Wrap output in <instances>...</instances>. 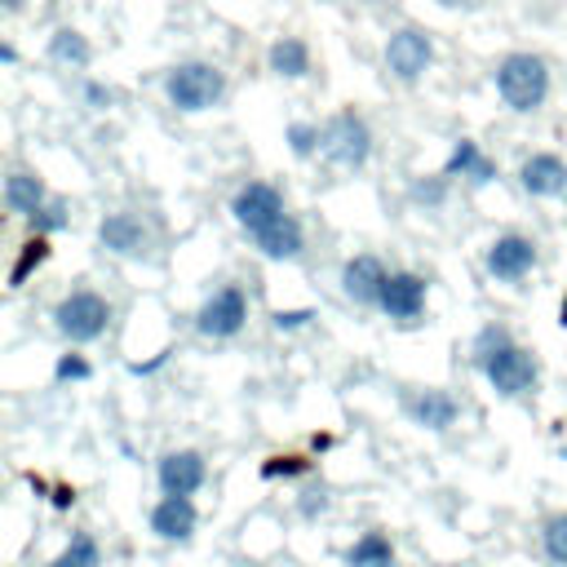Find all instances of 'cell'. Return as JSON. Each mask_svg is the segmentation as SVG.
Wrapping results in <instances>:
<instances>
[{
    "label": "cell",
    "mask_w": 567,
    "mask_h": 567,
    "mask_svg": "<svg viewBox=\"0 0 567 567\" xmlns=\"http://www.w3.org/2000/svg\"><path fill=\"white\" fill-rule=\"evenodd\" d=\"M558 323L567 328V297H563V310H558Z\"/></svg>",
    "instance_id": "e575fe53"
},
{
    "label": "cell",
    "mask_w": 567,
    "mask_h": 567,
    "mask_svg": "<svg viewBox=\"0 0 567 567\" xmlns=\"http://www.w3.org/2000/svg\"><path fill=\"white\" fill-rule=\"evenodd\" d=\"M563 461H567V443H563Z\"/></svg>",
    "instance_id": "8d00e7d4"
},
{
    "label": "cell",
    "mask_w": 567,
    "mask_h": 567,
    "mask_svg": "<svg viewBox=\"0 0 567 567\" xmlns=\"http://www.w3.org/2000/svg\"><path fill=\"white\" fill-rule=\"evenodd\" d=\"M49 567H102V549H97V540H93L89 532H75V536L66 540V549H62Z\"/></svg>",
    "instance_id": "603a6c76"
},
{
    "label": "cell",
    "mask_w": 567,
    "mask_h": 567,
    "mask_svg": "<svg viewBox=\"0 0 567 567\" xmlns=\"http://www.w3.org/2000/svg\"><path fill=\"white\" fill-rule=\"evenodd\" d=\"M483 266H487L492 279H501V284H518V279L532 275V266H536V239H527V235H518V230L496 235V239L487 244Z\"/></svg>",
    "instance_id": "ba28073f"
},
{
    "label": "cell",
    "mask_w": 567,
    "mask_h": 567,
    "mask_svg": "<svg viewBox=\"0 0 567 567\" xmlns=\"http://www.w3.org/2000/svg\"><path fill=\"white\" fill-rule=\"evenodd\" d=\"M53 377H58V381H89V377H93V368H89V359H84V354H62V359H58V368H53Z\"/></svg>",
    "instance_id": "f1b7e54d"
},
{
    "label": "cell",
    "mask_w": 567,
    "mask_h": 567,
    "mask_svg": "<svg viewBox=\"0 0 567 567\" xmlns=\"http://www.w3.org/2000/svg\"><path fill=\"white\" fill-rule=\"evenodd\" d=\"M470 177L474 186H487L492 177H496V164L478 151V142H470V137H461L456 146H452V155H447V164H443V177Z\"/></svg>",
    "instance_id": "ac0fdd59"
},
{
    "label": "cell",
    "mask_w": 567,
    "mask_h": 567,
    "mask_svg": "<svg viewBox=\"0 0 567 567\" xmlns=\"http://www.w3.org/2000/svg\"><path fill=\"white\" fill-rule=\"evenodd\" d=\"M474 359H478L483 377L492 381V390L505 394V399H518V394H527L536 385V359H532V350H523L501 323H492V328L478 332Z\"/></svg>",
    "instance_id": "6da1fadb"
},
{
    "label": "cell",
    "mask_w": 567,
    "mask_h": 567,
    "mask_svg": "<svg viewBox=\"0 0 567 567\" xmlns=\"http://www.w3.org/2000/svg\"><path fill=\"white\" fill-rule=\"evenodd\" d=\"M0 62H18V49L13 44H0Z\"/></svg>",
    "instance_id": "836d02e7"
},
{
    "label": "cell",
    "mask_w": 567,
    "mask_h": 567,
    "mask_svg": "<svg viewBox=\"0 0 567 567\" xmlns=\"http://www.w3.org/2000/svg\"><path fill=\"white\" fill-rule=\"evenodd\" d=\"M323 509H328V496H323V492H306L301 514H306V518H315V514H323Z\"/></svg>",
    "instance_id": "d6a6232c"
},
{
    "label": "cell",
    "mask_w": 567,
    "mask_h": 567,
    "mask_svg": "<svg viewBox=\"0 0 567 567\" xmlns=\"http://www.w3.org/2000/svg\"><path fill=\"white\" fill-rule=\"evenodd\" d=\"M385 284H390V270H385L381 257H372V252H354V257L341 266V292H346L354 306H381Z\"/></svg>",
    "instance_id": "8fae6325"
},
{
    "label": "cell",
    "mask_w": 567,
    "mask_h": 567,
    "mask_svg": "<svg viewBox=\"0 0 567 567\" xmlns=\"http://www.w3.org/2000/svg\"><path fill=\"white\" fill-rule=\"evenodd\" d=\"M430 62H434V40L421 31V27H399L394 35H390V44H385V66H390V75H399V80H421L425 71H430Z\"/></svg>",
    "instance_id": "52a82bcc"
},
{
    "label": "cell",
    "mask_w": 567,
    "mask_h": 567,
    "mask_svg": "<svg viewBox=\"0 0 567 567\" xmlns=\"http://www.w3.org/2000/svg\"><path fill=\"white\" fill-rule=\"evenodd\" d=\"M412 195H416V199H425V204H443V195H447V177L416 182V186H412Z\"/></svg>",
    "instance_id": "1f68e13d"
},
{
    "label": "cell",
    "mask_w": 567,
    "mask_h": 567,
    "mask_svg": "<svg viewBox=\"0 0 567 567\" xmlns=\"http://www.w3.org/2000/svg\"><path fill=\"white\" fill-rule=\"evenodd\" d=\"M496 93L518 115L540 111L545 97H549V66H545V58H536V53H505L501 66H496Z\"/></svg>",
    "instance_id": "7a4b0ae2"
},
{
    "label": "cell",
    "mask_w": 567,
    "mask_h": 567,
    "mask_svg": "<svg viewBox=\"0 0 567 567\" xmlns=\"http://www.w3.org/2000/svg\"><path fill=\"white\" fill-rule=\"evenodd\" d=\"M310 319H315V310H306V306H301V310H275V315H270V323H275L279 332H297V328H306Z\"/></svg>",
    "instance_id": "f546056e"
},
{
    "label": "cell",
    "mask_w": 567,
    "mask_h": 567,
    "mask_svg": "<svg viewBox=\"0 0 567 567\" xmlns=\"http://www.w3.org/2000/svg\"><path fill=\"white\" fill-rule=\"evenodd\" d=\"M49 261V239L44 235H31L27 244H22V252H18V261H13V270H9V288H22L27 284V275L35 270V266H44Z\"/></svg>",
    "instance_id": "cb8c5ba5"
},
{
    "label": "cell",
    "mask_w": 567,
    "mask_h": 567,
    "mask_svg": "<svg viewBox=\"0 0 567 567\" xmlns=\"http://www.w3.org/2000/svg\"><path fill=\"white\" fill-rule=\"evenodd\" d=\"M403 408H408V416H412L416 425H425V430H447V425L456 421V412H461V403H456L447 390H416V394L403 399Z\"/></svg>",
    "instance_id": "e0dca14e"
},
{
    "label": "cell",
    "mask_w": 567,
    "mask_h": 567,
    "mask_svg": "<svg viewBox=\"0 0 567 567\" xmlns=\"http://www.w3.org/2000/svg\"><path fill=\"white\" fill-rule=\"evenodd\" d=\"M306 470H310V461L297 456V452H288V456H266V461H261V478H292V474H306Z\"/></svg>",
    "instance_id": "4316f807"
},
{
    "label": "cell",
    "mask_w": 567,
    "mask_h": 567,
    "mask_svg": "<svg viewBox=\"0 0 567 567\" xmlns=\"http://www.w3.org/2000/svg\"><path fill=\"white\" fill-rule=\"evenodd\" d=\"M252 244H257V252L270 257V261H292V257H301V248H306V230H301V221H297L292 213H284V217H275L270 226H261V230L252 235Z\"/></svg>",
    "instance_id": "2e32d148"
},
{
    "label": "cell",
    "mask_w": 567,
    "mask_h": 567,
    "mask_svg": "<svg viewBox=\"0 0 567 567\" xmlns=\"http://www.w3.org/2000/svg\"><path fill=\"white\" fill-rule=\"evenodd\" d=\"M4 204L13 208V213H40L49 199H44V182L35 177V173H9L4 177Z\"/></svg>",
    "instance_id": "ffe728a7"
},
{
    "label": "cell",
    "mask_w": 567,
    "mask_h": 567,
    "mask_svg": "<svg viewBox=\"0 0 567 567\" xmlns=\"http://www.w3.org/2000/svg\"><path fill=\"white\" fill-rule=\"evenodd\" d=\"M230 217H235L248 235H257L261 226H270L275 217H284V195H279V186H270V182H248V186H239L235 199H230Z\"/></svg>",
    "instance_id": "9c48e42d"
},
{
    "label": "cell",
    "mask_w": 567,
    "mask_h": 567,
    "mask_svg": "<svg viewBox=\"0 0 567 567\" xmlns=\"http://www.w3.org/2000/svg\"><path fill=\"white\" fill-rule=\"evenodd\" d=\"M540 545H545L549 563L567 567V514H554V518H545V527H540Z\"/></svg>",
    "instance_id": "d4e9b609"
},
{
    "label": "cell",
    "mask_w": 567,
    "mask_h": 567,
    "mask_svg": "<svg viewBox=\"0 0 567 567\" xmlns=\"http://www.w3.org/2000/svg\"><path fill=\"white\" fill-rule=\"evenodd\" d=\"M425 292H430V284H425L421 275L394 270L390 284H385V292H381V310H385L390 319H399V323H412V319H421V310H425Z\"/></svg>",
    "instance_id": "4fadbf2b"
},
{
    "label": "cell",
    "mask_w": 567,
    "mask_h": 567,
    "mask_svg": "<svg viewBox=\"0 0 567 567\" xmlns=\"http://www.w3.org/2000/svg\"><path fill=\"white\" fill-rule=\"evenodd\" d=\"M447 4H452V0H447Z\"/></svg>",
    "instance_id": "74e56055"
},
{
    "label": "cell",
    "mask_w": 567,
    "mask_h": 567,
    "mask_svg": "<svg viewBox=\"0 0 567 567\" xmlns=\"http://www.w3.org/2000/svg\"><path fill=\"white\" fill-rule=\"evenodd\" d=\"M288 146H292V155H301V159H310L315 151H319V128L315 124H288Z\"/></svg>",
    "instance_id": "83f0119b"
},
{
    "label": "cell",
    "mask_w": 567,
    "mask_h": 567,
    "mask_svg": "<svg viewBox=\"0 0 567 567\" xmlns=\"http://www.w3.org/2000/svg\"><path fill=\"white\" fill-rule=\"evenodd\" d=\"M53 328H58L71 346H89V341L106 337V328H111V306H106L102 292L75 288V292H66V297L53 306Z\"/></svg>",
    "instance_id": "5b68a950"
},
{
    "label": "cell",
    "mask_w": 567,
    "mask_h": 567,
    "mask_svg": "<svg viewBox=\"0 0 567 567\" xmlns=\"http://www.w3.org/2000/svg\"><path fill=\"white\" fill-rule=\"evenodd\" d=\"M195 523H199V514H195L190 496H159L155 509H151V532L159 540H177L182 545V540L195 536Z\"/></svg>",
    "instance_id": "5bb4252c"
},
{
    "label": "cell",
    "mask_w": 567,
    "mask_h": 567,
    "mask_svg": "<svg viewBox=\"0 0 567 567\" xmlns=\"http://www.w3.org/2000/svg\"><path fill=\"white\" fill-rule=\"evenodd\" d=\"M155 478H159V492L164 496H195L208 478V465L195 447H177V452H164L159 465H155Z\"/></svg>",
    "instance_id": "30bf717a"
},
{
    "label": "cell",
    "mask_w": 567,
    "mask_h": 567,
    "mask_svg": "<svg viewBox=\"0 0 567 567\" xmlns=\"http://www.w3.org/2000/svg\"><path fill=\"white\" fill-rule=\"evenodd\" d=\"M84 102H89L93 111H106V106L115 102V89H106V84H97V80H89V84H84Z\"/></svg>",
    "instance_id": "4dcf8cb0"
},
{
    "label": "cell",
    "mask_w": 567,
    "mask_h": 567,
    "mask_svg": "<svg viewBox=\"0 0 567 567\" xmlns=\"http://www.w3.org/2000/svg\"><path fill=\"white\" fill-rule=\"evenodd\" d=\"M66 221H71V213H66L62 199H49L40 213H31V230H35V235H53V230H62Z\"/></svg>",
    "instance_id": "484cf974"
},
{
    "label": "cell",
    "mask_w": 567,
    "mask_h": 567,
    "mask_svg": "<svg viewBox=\"0 0 567 567\" xmlns=\"http://www.w3.org/2000/svg\"><path fill=\"white\" fill-rule=\"evenodd\" d=\"M244 323H248V297H244L239 284L217 288V292L199 306V315H195V332H199V337H213V341L239 337Z\"/></svg>",
    "instance_id": "8992f818"
},
{
    "label": "cell",
    "mask_w": 567,
    "mask_h": 567,
    "mask_svg": "<svg viewBox=\"0 0 567 567\" xmlns=\"http://www.w3.org/2000/svg\"><path fill=\"white\" fill-rule=\"evenodd\" d=\"M97 239H102V248H111L120 257H146L151 252V230L133 213H106L97 221Z\"/></svg>",
    "instance_id": "7c38bea8"
},
{
    "label": "cell",
    "mask_w": 567,
    "mask_h": 567,
    "mask_svg": "<svg viewBox=\"0 0 567 567\" xmlns=\"http://www.w3.org/2000/svg\"><path fill=\"white\" fill-rule=\"evenodd\" d=\"M266 62H270V71L284 75V80L310 75V49H306V40H297V35H279V40L270 44Z\"/></svg>",
    "instance_id": "d6986e66"
},
{
    "label": "cell",
    "mask_w": 567,
    "mask_h": 567,
    "mask_svg": "<svg viewBox=\"0 0 567 567\" xmlns=\"http://www.w3.org/2000/svg\"><path fill=\"white\" fill-rule=\"evenodd\" d=\"M319 155L328 159V164H337V168H363L368 164V155H372V128H368V120L359 115V111H337L323 128H319Z\"/></svg>",
    "instance_id": "277c9868"
},
{
    "label": "cell",
    "mask_w": 567,
    "mask_h": 567,
    "mask_svg": "<svg viewBox=\"0 0 567 567\" xmlns=\"http://www.w3.org/2000/svg\"><path fill=\"white\" fill-rule=\"evenodd\" d=\"M518 182H523L527 195H536V199H554V195L567 190V164H563L558 155H549V151H536V155L523 159Z\"/></svg>",
    "instance_id": "9a60e30c"
},
{
    "label": "cell",
    "mask_w": 567,
    "mask_h": 567,
    "mask_svg": "<svg viewBox=\"0 0 567 567\" xmlns=\"http://www.w3.org/2000/svg\"><path fill=\"white\" fill-rule=\"evenodd\" d=\"M346 567H394V545L385 532H363L346 549Z\"/></svg>",
    "instance_id": "44dd1931"
},
{
    "label": "cell",
    "mask_w": 567,
    "mask_h": 567,
    "mask_svg": "<svg viewBox=\"0 0 567 567\" xmlns=\"http://www.w3.org/2000/svg\"><path fill=\"white\" fill-rule=\"evenodd\" d=\"M49 58H53L58 66H89V62H93V49H89V40H84L75 27H58V31L49 35Z\"/></svg>",
    "instance_id": "7402d4cb"
},
{
    "label": "cell",
    "mask_w": 567,
    "mask_h": 567,
    "mask_svg": "<svg viewBox=\"0 0 567 567\" xmlns=\"http://www.w3.org/2000/svg\"><path fill=\"white\" fill-rule=\"evenodd\" d=\"M4 9H22V0H4Z\"/></svg>",
    "instance_id": "d590c367"
},
{
    "label": "cell",
    "mask_w": 567,
    "mask_h": 567,
    "mask_svg": "<svg viewBox=\"0 0 567 567\" xmlns=\"http://www.w3.org/2000/svg\"><path fill=\"white\" fill-rule=\"evenodd\" d=\"M164 97L168 106L195 115V111H213L226 97V75L213 62H177L164 75Z\"/></svg>",
    "instance_id": "3957f363"
}]
</instances>
